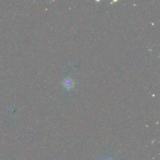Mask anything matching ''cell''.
<instances>
[{
  "label": "cell",
  "instance_id": "cell-1",
  "mask_svg": "<svg viewBox=\"0 0 160 160\" xmlns=\"http://www.w3.org/2000/svg\"><path fill=\"white\" fill-rule=\"evenodd\" d=\"M62 84H63V86L66 89H71V88H74V81L71 78L68 77V78H65L63 80Z\"/></svg>",
  "mask_w": 160,
  "mask_h": 160
},
{
  "label": "cell",
  "instance_id": "cell-2",
  "mask_svg": "<svg viewBox=\"0 0 160 160\" xmlns=\"http://www.w3.org/2000/svg\"><path fill=\"white\" fill-rule=\"evenodd\" d=\"M101 160H112V159L110 158H104L102 159H101Z\"/></svg>",
  "mask_w": 160,
  "mask_h": 160
}]
</instances>
